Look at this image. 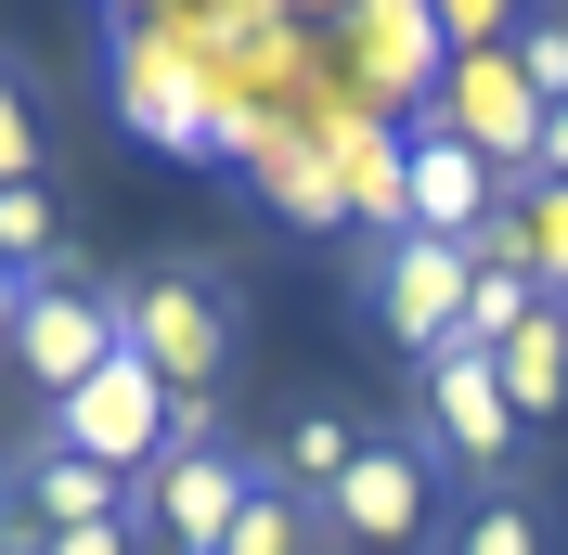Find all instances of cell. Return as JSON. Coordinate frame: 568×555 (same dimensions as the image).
<instances>
[{"mask_svg": "<svg viewBox=\"0 0 568 555\" xmlns=\"http://www.w3.org/2000/svg\"><path fill=\"white\" fill-rule=\"evenodd\" d=\"M116 349L155 362L169 401H207L220 362H233V311H220L194 272H142V284H116Z\"/></svg>", "mask_w": 568, "mask_h": 555, "instance_id": "obj_1", "label": "cell"}, {"mask_svg": "<svg viewBox=\"0 0 568 555\" xmlns=\"http://www.w3.org/2000/svg\"><path fill=\"white\" fill-rule=\"evenodd\" d=\"M169 414H181V401L155 387V362H130V349H116L91 387H65V401H52V440H39V452H78V465H116V478H155Z\"/></svg>", "mask_w": 568, "mask_h": 555, "instance_id": "obj_2", "label": "cell"}, {"mask_svg": "<svg viewBox=\"0 0 568 555\" xmlns=\"http://www.w3.org/2000/svg\"><path fill=\"white\" fill-rule=\"evenodd\" d=\"M104 362H116V284L39 272L27 311H13V375H27L39 401H65V387H91Z\"/></svg>", "mask_w": 568, "mask_h": 555, "instance_id": "obj_3", "label": "cell"}, {"mask_svg": "<svg viewBox=\"0 0 568 555\" xmlns=\"http://www.w3.org/2000/svg\"><path fill=\"white\" fill-rule=\"evenodd\" d=\"M220 104H233V91L207 78L194 39H130V52H116V117H130L155 155H220Z\"/></svg>", "mask_w": 568, "mask_h": 555, "instance_id": "obj_4", "label": "cell"}, {"mask_svg": "<svg viewBox=\"0 0 568 555\" xmlns=\"http://www.w3.org/2000/svg\"><path fill=\"white\" fill-rule=\"evenodd\" d=\"M426 504H439V452L400 426V440H362V452H349V478L323 491V529L362 543V555H400V543L426 529Z\"/></svg>", "mask_w": 568, "mask_h": 555, "instance_id": "obj_5", "label": "cell"}, {"mask_svg": "<svg viewBox=\"0 0 568 555\" xmlns=\"http://www.w3.org/2000/svg\"><path fill=\"white\" fill-rule=\"evenodd\" d=\"M426 130H453L465 155H491L504 181H530L542 104H530V78H517V52H453V65H439V104H426Z\"/></svg>", "mask_w": 568, "mask_h": 555, "instance_id": "obj_6", "label": "cell"}, {"mask_svg": "<svg viewBox=\"0 0 568 555\" xmlns=\"http://www.w3.org/2000/svg\"><path fill=\"white\" fill-rule=\"evenodd\" d=\"M246 504H258V465H246L233 440L155 452V478H142V517H155V543H169V555H220Z\"/></svg>", "mask_w": 568, "mask_h": 555, "instance_id": "obj_7", "label": "cell"}, {"mask_svg": "<svg viewBox=\"0 0 568 555\" xmlns=\"http://www.w3.org/2000/svg\"><path fill=\"white\" fill-rule=\"evenodd\" d=\"M465 284H478V259H465V245L400 233V245H375V259H362V311L388 323L400 349H426V362H439V349H453V323H465Z\"/></svg>", "mask_w": 568, "mask_h": 555, "instance_id": "obj_8", "label": "cell"}, {"mask_svg": "<svg viewBox=\"0 0 568 555\" xmlns=\"http://www.w3.org/2000/svg\"><path fill=\"white\" fill-rule=\"evenodd\" d=\"M414 440L439 452V465H465V478H491L504 452H517V414H504V387H491V362H478V349H439V362H426Z\"/></svg>", "mask_w": 568, "mask_h": 555, "instance_id": "obj_9", "label": "cell"}, {"mask_svg": "<svg viewBox=\"0 0 568 555\" xmlns=\"http://www.w3.org/2000/svg\"><path fill=\"white\" fill-rule=\"evenodd\" d=\"M517 181L491 169V155H465L453 130H426L414 117V181H400V233H426V245H478V220L504 208Z\"/></svg>", "mask_w": 568, "mask_h": 555, "instance_id": "obj_10", "label": "cell"}, {"mask_svg": "<svg viewBox=\"0 0 568 555\" xmlns=\"http://www.w3.org/2000/svg\"><path fill=\"white\" fill-rule=\"evenodd\" d=\"M52 529H130V478L78 465V452H27L13 465V543H52Z\"/></svg>", "mask_w": 568, "mask_h": 555, "instance_id": "obj_11", "label": "cell"}, {"mask_svg": "<svg viewBox=\"0 0 568 555\" xmlns=\"http://www.w3.org/2000/svg\"><path fill=\"white\" fill-rule=\"evenodd\" d=\"M311 130H323V155H336V194H349V220L400 245V181H414V130H388V117H362V104L311 117Z\"/></svg>", "mask_w": 568, "mask_h": 555, "instance_id": "obj_12", "label": "cell"}, {"mask_svg": "<svg viewBox=\"0 0 568 555\" xmlns=\"http://www.w3.org/2000/svg\"><path fill=\"white\" fill-rule=\"evenodd\" d=\"M349 65H362V91H388V104H439V65H453V39H439V13H362L349 27Z\"/></svg>", "mask_w": 568, "mask_h": 555, "instance_id": "obj_13", "label": "cell"}, {"mask_svg": "<svg viewBox=\"0 0 568 555\" xmlns=\"http://www.w3.org/2000/svg\"><path fill=\"white\" fill-rule=\"evenodd\" d=\"M491 387H504V414H517V426H556V414H568V311H556V297L491 349Z\"/></svg>", "mask_w": 568, "mask_h": 555, "instance_id": "obj_14", "label": "cell"}, {"mask_svg": "<svg viewBox=\"0 0 568 555\" xmlns=\"http://www.w3.org/2000/svg\"><path fill=\"white\" fill-rule=\"evenodd\" d=\"M246 169H258V194H272L297 233H349V194H336V155H323V130H272Z\"/></svg>", "mask_w": 568, "mask_h": 555, "instance_id": "obj_15", "label": "cell"}, {"mask_svg": "<svg viewBox=\"0 0 568 555\" xmlns=\"http://www.w3.org/2000/svg\"><path fill=\"white\" fill-rule=\"evenodd\" d=\"M517 272L568 311V181H530V194H517Z\"/></svg>", "mask_w": 568, "mask_h": 555, "instance_id": "obj_16", "label": "cell"}, {"mask_svg": "<svg viewBox=\"0 0 568 555\" xmlns=\"http://www.w3.org/2000/svg\"><path fill=\"white\" fill-rule=\"evenodd\" d=\"M0 259H13V272H65V208H52V181H0Z\"/></svg>", "mask_w": 568, "mask_h": 555, "instance_id": "obj_17", "label": "cell"}, {"mask_svg": "<svg viewBox=\"0 0 568 555\" xmlns=\"http://www.w3.org/2000/svg\"><path fill=\"white\" fill-rule=\"evenodd\" d=\"M453 555H556V529H542L517 491H478V504L453 517Z\"/></svg>", "mask_w": 568, "mask_h": 555, "instance_id": "obj_18", "label": "cell"}, {"mask_svg": "<svg viewBox=\"0 0 568 555\" xmlns=\"http://www.w3.org/2000/svg\"><path fill=\"white\" fill-rule=\"evenodd\" d=\"M349 452H362L349 414H297V426H284V491H336V478H349Z\"/></svg>", "mask_w": 568, "mask_h": 555, "instance_id": "obj_19", "label": "cell"}, {"mask_svg": "<svg viewBox=\"0 0 568 555\" xmlns=\"http://www.w3.org/2000/svg\"><path fill=\"white\" fill-rule=\"evenodd\" d=\"M504 52H517V78H530V104L556 117V104H568V13H530Z\"/></svg>", "mask_w": 568, "mask_h": 555, "instance_id": "obj_20", "label": "cell"}, {"mask_svg": "<svg viewBox=\"0 0 568 555\" xmlns=\"http://www.w3.org/2000/svg\"><path fill=\"white\" fill-rule=\"evenodd\" d=\"M297 529H311V504H297L284 478H258V504L233 517V543H220V555H297Z\"/></svg>", "mask_w": 568, "mask_h": 555, "instance_id": "obj_21", "label": "cell"}, {"mask_svg": "<svg viewBox=\"0 0 568 555\" xmlns=\"http://www.w3.org/2000/svg\"><path fill=\"white\" fill-rule=\"evenodd\" d=\"M0 181H39V117H27L13 78H0Z\"/></svg>", "mask_w": 568, "mask_h": 555, "instance_id": "obj_22", "label": "cell"}, {"mask_svg": "<svg viewBox=\"0 0 568 555\" xmlns=\"http://www.w3.org/2000/svg\"><path fill=\"white\" fill-rule=\"evenodd\" d=\"M13 555H130V529H52V543H13Z\"/></svg>", "mask_w": 568, "mask_h": 555, "instance_id": "obj_23", "label": "cell"}, {"mask_svg": "<svg viewBox=\"0 0 568 555\" xmlns=\"http://www.w3.org/2000/svg\"><path fill=\"white\" fill-rule=\"evenodd\" d=\"M530 181H568V104L542 117V155H530Z\"/></svg>", "mask_w": 568, "mask_h": 555, "instance_id": "obj_24", "label": "cell"}, {"mask_svg": "<svg viewBox=\"0 0 568 555\" xmlns=\"http://www.w3.org/2000/svg\"><path fill=\"white\" fill-rule=\"evenodd\" d=\"M27 284H39V272H13V259H0V349H13V311H27Z\"/></svg>", "mask_w": 568, "mask_h": 555, "instance_id": "obj_25", "label": "cell"}, {"mask_svg": "<svg viewBox=\"0 0 568 555\" xmlns=\"http://www.w3.org/2000/svg\"><path fill=\"white\" fill-rule=\"evenodd\" d=\"M0 504H13V465H0Z\"/></svg>", "mask_w": 568, "mask_h": 555, "instance_id": "obj_26", "label": "cell"}, {"mask_svg": "<svg viewBox=\"0 0 568 555\" xmlns=\"http://www.w3.org/2000/svg\"><path fill=\"white\" fill-rule=\"evenodd\" d=\"M556 543H568V529H556Z\"/></svg>", "mask_w": 568, "mask_h": 555, "instance_id": "obj_27", "label": "cell"}, {"mask_svg": "<svg viewBox=\"0 0 568 555\" xmlns=\"http://www.w3.org/2000/svg\"><path fill=\"white\" fill-rule=\"evenodd\" d=\"M0 555H13V543H0Z\"/></svg>", "mask_w": 568, "mask_h": 555, "instance_id": "obj_28", "label": "cell"}]
</instances>
